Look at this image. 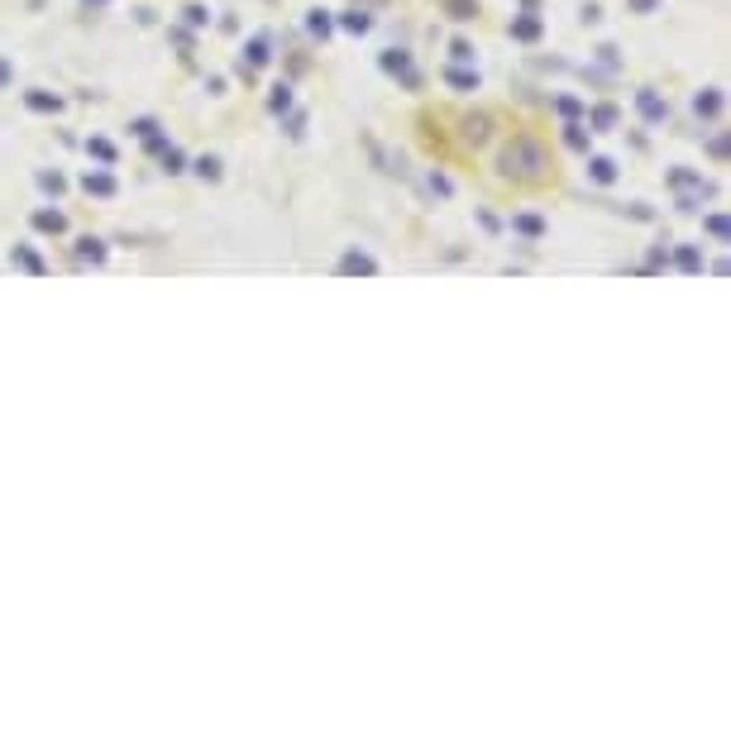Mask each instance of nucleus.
<instances>
[{
  "mask_svg": "<svg viewBox=\"0 0 731 731\" xmlns=\"http://www.w3.org/2000/svg\"><path fill=\"white\" fill-rule=\"evenodd\" d=\"M497 167H502V177H512V182H526V187H541V182H550V148H545L536 134H516L507 148H502V158H497Z\"/></svg>",
  "mask_w": 731,
  "mask_h": 731,
  "instance_id": "f257e3e1",
  "label": "nucleus"
},
{
  "mask_svg": "<svg viewBox=\"0 0 731 731\" xmlns=\"http://www.w3.org/2000/svg\"><path fill=\"white\" fill-rule=\"evenodd\" d=\"M669 187L678 191V211H698L707 196H712V182H703V177L688 172V167H669Z\"/></svg>",
  "mask_w": 731,
  "mask_h": 731,
  "instance_id": "f03ea898",
  "label": "nucleus"
},
{
  "mask_svg": "<svg viewBox=\"0 0 731 731\" xmlns=\"http://www.w3.org/2000/svg\"><path fill=\"white\" fill-rule=\"evenodd\" d=\"M487 139H492V115L473 110V115H464L459 120V144L464 148H483Z\"/></svg>",
  "mask_w": 731,
  "mask_h": 731,
  "instance_id": "7ed1b4c3",
  "label": "nucleus"
},
{
  "mask_svg": "<svg viewBox=\"0 0 731 731\" xmlns=\"http://www.w3.org/2000/svg\"><path fill=\"white\" fill-rule=\"evenodd\" d=\"M636 110H641V115H646L650 125H664V120H669V101H664V96H660V91H636Z\"/></svg>",
  "mask_w": 731,
  "mask_h": 731,
  "instance_id": "20e7f679",
  "label": "nucleus"
},
{
  "mask_svg": "<svg viewBox=\"0 0 731 731\" xmlns=\"http://www.w3.org/2000/svg\"><path fill=\"white\" fill-rule=\"evenodd\" d=\"M378 62H382V72H392V77H402L406 86H421V77L411 72V53H402V48H387V53H382Z\"/></svg>",
  "mask_w": 731,
  "mask_h": 731,
  "instance_id": "39448f33",
  "label": "nucleus"
},
{
  "mask_svg": "<svg viewBox=\"0 0 731 731\" xmlns=\"http://www.w3.org/2000/svg\"><path fill=\"white\" fill-rule=\"evenodd\" d=\"M268 57H272V39H268V34H253V39H249V48H244V77H249L253 67H263Z\"/></svg>",
  "mask_w": 731,
  "mask_h": 731,
  "instance_id": "423d86ee",
  "label": "nucleus"
},
{
  "mask_svg": "<svg viewBox=\"0 0 731 731\" xmlns=\"http://www.w3.org/2000/svg\"><path fill=\"white\" fill-rule=\"evenodd\" d=\"M541 34H545V25H541V15H531V10L512 20V39L516 43H541Z\"/></svg>",
  "mask_w": 731,
  "mask_h": 731,
  "instance_id": "0eeeda50",
  "label": "nucleus"
},
{
  "mask_svg": "<svg viewBox=\"0 0 731 731\" xmlns=\"http://www.w3.org/2000/svg\"><path fill=\"white\" fill-rule=\"evenodd\" d=\"M583 115H588V130H597V134L617 130V120H622V110L617 106H593V110H583Z\"/></svg>",
  "mask_w": 731,
  "mask_h": 731,
  "instance_id": "6e6552de",
  "label": "nucleus"
},
{
  "mask_svg": "<svg viewBox=\"0 0 731 731\" xmlns=\"http://www.w3.org/2000/svg\"><path fill=\"white\" fill-rule=\"evenodd\" d=\"M81 187H86V196H101V201H106V196H115V177H110L106 167H96V172L81 177Z\"/></svg>",
  "mask_w": 731,
  "mask_h": 731,
  "instance_id": "1a4fd4ad",
  "label": "nucleus"
},
{
  "mask_svg": "<svg viewBox=\"0 0 731 731\" xmlns=\"http://www.w3.org/2000/svg\"><path fill=\"white\" fill-rule=\"evenodd\" d=\"M25 106L34 110V115H57V110H62V96H53V91H25Z\"/></svg>",
  "mask_w": 731,
  "mask_h": 731,
  "instance_id": "9d476101",
  "label": "nucleus"
},
{
  "mask_svg": "<svg viewBox=\"0 0 731 731\" xmlns=\"http://www.w3.org/2000/svg\"><path fill=\"white\" fill-rule=\"evenodd\" d=\"M340 29H344V34H354V39H358V34H368V29H373V15H368V10H358V5H354V10H344V15H340Z\"/></svg>",
  "mask_w": 731,
  "mask_h": 731,
  "instance_id": "9b49d317",
  "label": "nucleus"
},
{
  "mask_svg": "<svg viewBox=\"0 0 731 731\" xmlns=\"http://www.w3.org/2000/svg\"><path fill=\"white\" fill-rule=\"evenodd\" d=\"M340 272H358V277H373V272H378V263H373L368 253H358V249H349V253L340 258Z\"/></svg>",
  "mask_w": 731,
  "mask_h": 731,
  "instance_id": "f8f14e48",
  "label": "nucleus"
},
{
  "mask_svg": "<svg viewBox=\"0 0 731 731\" xmlns=\"http://www.w3.org/2000/svg\"><path fill=\"white\" fill-rule=\"evenodd\" d=\"M693 110H698L703 120H712V115H722V91H717V86H707V91H698V96H693Z\"/></svg>",
  "mask_w": 731,
  "mask_h": 731,
  "instance_id": "ddd939ff",
  "label": "nucleus"
},
{
  "mask_svg": "<svg viewBox=\"0 0 731 731\" xmlns=\"http://www.w3.org/2000/svg\"><path fill=\"white\" fill-rule=\"evenodd\" d=\"M564 144L573 148V153H588V144H593V130H588V125H573V120H569V125H564Z\"/></svg>",
  "mask_w": 731,
  "mask_h": 731,
  "instance_id": "4468645a",
  "label": "nucleus"
},
{
  "mask_svg": "<svg viewBox=\"0 0 731 731\" xmlns=\"http://www.w3.org/2000/svg\"><path fill=\"white\" fill-rule=\"evenodd\" d=\"M588 177H593L597 187H612V182H617V162L612 158H588Z\"/></svg>",
  "mask_w": 731,
  "mask_h": 731,
  "instance_id": "2eb2a0df",
  "label": "nucleus"
},
{
  "mask_svg": "<svg viewBox=\"0 0 731 731\" xmlns=\"http://www.w3.org/2000/svg\"><path fill=\"white\" fill-rule=\"evenodd\" d=\"M512 230H516V235H526V239H545V230H550V225H545L541 216H531V211H526V216L512 220Z\"/></svg>",
  "mask_w": 731,
  "mask_h": 731,
  "instance_id": "dca6fc26",
  "label": "nucleus"
},
{
  "mask_svg": "<svg viewBox=\"0 0 731 731\" xmlns=\"http://www.w3.org/2000/svg\"><path fill=\"white\" fill-rule=\"evenodd\" d=\"M34 230H43V235H62V230H67V216H62V211H34Z\"/></svg>",
  "mask_w": 731,
  "mask_h": 731,
  "instance_id": "f3484780",
  "label": "nucleus"
},
{
  "mask_svg": "<svg viewBox=\"0 0 731 731\" xmlns=\"http://www.w3.org/2000/svg\"><path fill=\"white\" fill-rule=\"evenodd\" d=\"M445 81L459 86V91H478V72L473 67H445Z\"/></svg>",
  "mask_w": 731,
  "mask_h": 731,
  "instance_id": "a211bd4d",
  "label": "nucleus"
},
{
  "mask_svg": "<svg viewBox=\"0 0 731 731\" xmlns=\"http://www.w3.org/2000/svg\"><path fill=\"white\" fill-rule=\"evenodd\" d=\"M674 263L683 272H703V253H698L693 244H678V249H674Z\"/></svg>",
  "mask_w": 731,
  "mask_h": 731,
  "instance_id": "6ab92c4d",
  "label": "nucleus"
},
{
  "mask_svg": "<svg viewBox=\"0 0 731 731\" xmlns=\"http://www.w3.org/2000/svg\"><path fill=\"white\" fill-rule=\"evenodd\" d=\"M306 29H311V39H330V29H335V20H330L325 10H311V15H306Z\"/></svg>",
  "mask_w": 731,
  "mask_h": 731,
  "instance_id": "aec40b11",
  "label": "nucleus"
},
{
  "mask_svg": "<svg viewBox=\"0 0 731 731\" xmlns=\"http://www.w3.org/2000/svg\"><path fill=\"white\" fill-rule=\"evenodd\" d=\"M77 258H86V263H106V244H101V239H91V235H86V239L77 244Z\"/></svg>",
  "mask_w": 731,
  "mask_h": 731,
  "instance_id": "412c9836",
  "label": "nucleus"
},
{
  "mask_svg": "<svg viewBox=\"0 0 731 731\" xmlns=\"http://www.w3.org/2000/svg\"><path fill=\"white\" fill-rule=\"evenodd\" d=\"M268 110H272V115H287V110H292V86H287V81H282V86H272Z\"/></svg>",
  "mask_w": 731,
  "mask_h": 731,
  "instance_id": "4be33fe9",
  "label": "nucleus"
},
{
  "mask_svg": "<svg viewBox=\"0 0 731 731\" xmlns=\"http://www.w3.org/2000/svg\"><path fill=\"white\" fill-rule=\"evenodd\" d=\"M15 263H20V268H29V272H34V277L43 272V258H39V253H34L29 244H15Z\"/></svg>",
  "mask_w": 731,
  "mask_h": 731,
  "instance_id": "5701e85b",
  "label": "nucleus"
},
{
  "mask_svg": "<svg viewBox=\"0 0 731 731\" xmlns=\"http://www.w3.org/2000/svg\"><path fill=\"white\" fill-rule=\"evenodd\" d=\"M86 153L110 167V162H115V144H110V139H86Z\"/></svg>",
  "mask_w": 731,
  "mask_h": 731,
  "instance_id": "b1692460",
  "label": "nucleus"
},
{
  "mask_svg": "<svg viewBox=\"0 0 731 731\" xmlns=\"http://www.w3.org/2000/svg\"><path fill=\"white\" fill-rule=\"evenodd\" d=\"M703 230H707L717 244H727V235H731V225H727V216H722V211H712V216L703 220Z\"/></svg>",
  "mask_w": 731,
  "mask_h": 731,
  "instance_id": "393cba45",
  "label": "nucleus"
},
{
  "mask_svg": "<svg viewBox=\"0 0 731 731\" xmlns=\"http://www.w3.org/2000/svg\"><path fill=\"white\" fill-rule=\"evenodd\" d=\"M196 177H206V182H220V158H196Z\"/></svg>",
  "mask_w": 731,
  "mask_h": 731,
  "instance_id": "a878e982",
  "label": "nucleus"
},
{
  "mask_svg": "<svg viewBox=\"0 0 731 731\" xmlns=\"http://www.w3.org/2000/svg\"><path fill=\"white\" fill-rule=\"evenodd\" d=\"M555 110H559L564 120H578V115H583V101H578V96H559V101H555Z\"/></svg>",
  "mask_w": 731,
  "mask_h": 731,
  "instance_id": "bb28decb",
  "label": "nucleus"
},
{
  "mask_svg": "<svg viewBox=\"0 0 731 731\" xmlns=\"http://www.w3.org/2000/svg\"><path fill=\"white\" fill-rule=\"evenodd\" d=\"M162 167H167V172H187V158H182V148H172V144H167V148H162Z\"/></svg>",
  "mask_w": 731,
  "mask_h": 731,
  "instance_id": "cd10ccee",
  "label": "nucleus"
},
{
  "mask_svg": "<svg viewBox=\"0 0 731 731\" xmlns=\"http://www.w3.org/2000/svg\"><path fill=\"white\" fill-rule=\"evenodd\" d=\"M473 15H478V5H473V0H450V20H473Z\"/></svg>",
  "mask_w": 731,
  "mask_h": 731,
  "instance_id": "c85d7f7f",
  "label": "nucleus"
},
{
  "mask_svg": "<svg viewBox=\"0 0 731 731\" xmlns=\"http://www.w3.org/2000/svg\"><path fill=\"white\" fill-rule=\"evenodd\" d=\"M39 187L53 191V196H62V187H67V182H62V172H39Z\"/></svg>",
  "mask_w": 731,
  "mask_h": 731,
  "instance_id": "c756f323",
  "label": "nucleus"
},
{
  "mask_svg": "<svg viewBox=\"0 0 731 731\" xmlns=\"http://www.w3.org/2000/svg\"><path fill=\"white\" fill-rule=\"evenodd\" d=\"M426 187H431L435 196H450V191H454V187H450V177H445V172H431V177H426Z\"/></svg>",
  "mask_w": 731,
  "mask_h": 731,
  "instance_id": "7c9ffc66",
  "label": "nucleus"
},
{
  "mask_svg": "<svg viewBox=\"0 0 731 731\" xmlns=\"http://www.w3.org/2000/svg\"><path fill=\"white\" fill-rule=\"evenodd\" d=\"M660 5H664V0H626V10H631V15H655Z\"/></svg>",
  "mask_w": 731,
  "mask_h": 731,
  "instance_id": "2f4dec72",
  "label": "nucleus"
},
{
  "mask_svg": "<svg viewBox=\"0 0 731 731\" xmlns=\"http://www.w3.org/2000/svg\"><path fill=\"white\" fill-rule=\"evenodd\" d=\"M206 20H211V15H206V5H187V25L191 29H201Z\"/></svg>",
  "mask_w": 731,
  "mask_h": 731,
  "instance_id": "473e14b6",
  "label": "nucleus"
},
{
  "mask_svg": "<svg viewBox=\"0 0 731 731\" xmlns=\"http://www.w3.org/2000/svg\"><path fill=\"white\" fill-rule=\"evenodd\" d=\"M130 130H134L139 139H148L153 130H158V120H148V115H144V120H134V125H130Z\"/></svg>",
  "mask_w": 731,
  "mask_h": 731,
  "instance_id": "72a5a7b5",
  "label": "nucleus"
},
{
  "mask_svg": "<svg viewBox=\"0 0 731 731\" xmlns=\"http://www.w3.org/2000/svg\"><path fill=\"white\" fill-rule=\"evenodd\" d=\"M707 153H712V158H717V162L727 158V134H717V139H712V144H707Z\"/></svg>",
  "mask_w": 731,
  "mask_h": 731,
  "instance_id": "f704fd0d",
  "label": "nucleus"
},
{
  "mask_svg": "<svg viewBox=\"0 0 731 731\" xmlns=\"http://www.w3.org/2000/svg\"><path fill=\"white\" fill-rule=\"evenodd\" d=\"M287 134H292V139L306 134V115H292V120H287Z\"/></svg>",
  "mask_w": 731,
  "mask_h": 731,
  "instance_id": "c9c22d12",
  "label": "nucleus"
},
{
  "mask_svg": "<svg viewBox=\"0 0 731 731\" xmlns=\"http://www.w3.org/2000/svg\"><path fill=\"white\" fill-rule=\"evenodd\" d=\"M478 225H483V230H492V235H497V230H502V220L492 216V211H478Z\"/></svg>",
  "mask_w": 731,
  "mask_h": 731,
  "instance_id": "e433bc0d",
  "label": "nucleus"
},
{
  "mask_svg": "<svg viewBox=\"0 0 731 731\" xmlns=\"http://www.w3.org/2000/svg\"><path fill=\"white\" fill-rule=\"evenodd\" d=\"M450 53H454V62H468V57H473V48H468L464 39H454V48H450Z\"/></svg>",
  "mask_w": 731,
  "mask_h": 731,
  "instance_id": "4c0bfd02",
  "label": "nucleus"
},
{
  "mask_svg": "<svg viewBox=\"0 0 731 731\" xmlns=\"http://www.w3.org/2000/svg\"><path fill=\"white\" fill-rule=\"evenodd\" d=\"M597 57H602L607 67H617V48H612V43H602V48H597Z\"/></svg>",
  "mask_w": 731,
  "mask_h": 731,
  "instance_id": "58836bf2",
  "label": "nucleus"
},
{
  "mask_svg": "<svg viewBox=\"0 0 731 731\" xmlns=\"http://www.w3.org/2000/svg\"><path fill=\"white\" fill-rule=\"evenodd\" d=\"M10 81H15V67H10V62L0 57V86H10Z\"/></svg>",
  "mask_w": 731,
  "mask_h": 731,
  "instance_id": "ea45409f",
  "label": "nucleus"
},
{
  "mask_svg": "<svg viewBox=\"0 0 731 731\" xmlns=\"http://www.w3.org/2000/svg\"><path fill=\"white\" fill-rule=\"evenodd\" d=\"M521 5H526V10H541V0H521Z\"/></svg>",
  "mask_w": 731,
  "mask_h": 731,
  "instance_id": "a19ab883",
  "label": "nucleus"
},
{
  "mask_svg": "<svg viewBox=\"0 0 731 731\" xmlns=\"http://www.w3.org/2000/svg\"><path fill=\"white\" fill-rule=\"evenodd\" d=\"M86 5H106V0H86Z\"/></svg>",
  "mask_w": 731,
  "mask_h": 731,
  "instance_id": "79ce46f5",
  "label": "nucleus"
}]
</instances>
